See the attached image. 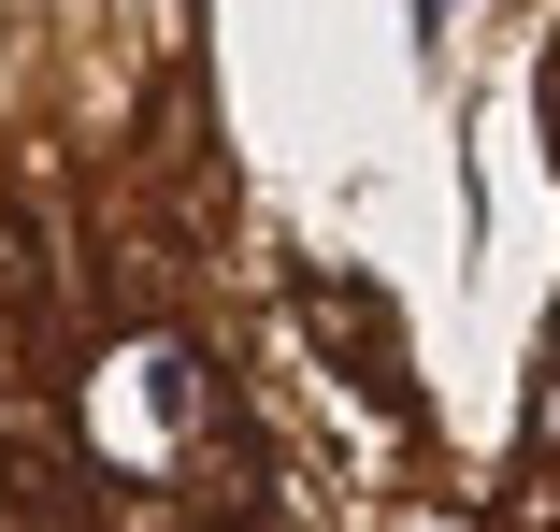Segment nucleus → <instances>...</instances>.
Here are the masks:
<instances>
[{
    "instance_id": "f257e3e1",
    "label": "nucleus",
    "mask_w": 560,
    "mask_h": 532,
    "mask_svg": "<svg viewBox=\"0 0 560 532\" xmlns=\"http://www.w3.org/2000/svg\"><path fill=\"white\" fill-rule=\"evenodd\" d=\"M288 302H302V332H316V360L346 374L374 417H417V374H402V346H388V302L360 288V274H288Z\"/></svg>"
},
{
    "instance_id": "7ed1b4c3",
    "label": "nucleus",
    "mask_w": 560,
    "mask_h": 532,
    "mask_svg": "<svg viewBox=\"0 0 560 532\" xmlns=\"http://www.w3.org/2000/svg\"><path fill=\"white\" fill-rule=\"evenodd\" d=\"M445 15H460V0H417V30H445Z\"/></svg>"
},
{
    "instance_id": "f03ea898",
    "label": "nucleus",
    "mask_w": 560,
    "mask_h": 532,
    "mask_svg": "<svg viewBox=\"0 0 560 532\" xmlns=\"http://www.w3.org/2000/svg\"><path fill=\"white\" fill-rule=\"evenodd\" d=\"M517 432H532V461H560V316H546V360H532V417H517Z\"/></svg>"
}]
</instances>
